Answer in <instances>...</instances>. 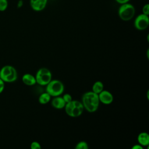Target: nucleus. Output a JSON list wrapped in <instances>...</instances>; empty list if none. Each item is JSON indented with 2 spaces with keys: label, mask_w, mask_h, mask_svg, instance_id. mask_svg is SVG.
Segmentation results:
<instances>
[{
  "label": "nucleus",
  "mask_w": 149,
  "mask_h": 149,
  "mask_svg": "<svg viewBox=\"0 0 149 149\" xmlns=\"http://www.w3.org/2000/svg\"><path fill=\"white\" fill-rule=\"evenodd\" d=\"M36 83L41 86H46L52 80V74L49 69L45 68L40 69L36 75Z\"/></svg>",
  "instance_id": "423d86ee"
},
{
  "label": "nucleus",
  "mask_w": 149,
  "mask_h": 149,
  "mask_svg": "<svg viewBox=\"0 0 149 149\" xmlns=\"http://www.w3.org/2000/svg\"><path fill=\"white\" fill-rule=\"evenodd\" d=\"M5 88V82L0 78V94L2 93Z\"/></svg>",
  "instance_id": "aec40b11"
},
{
  "label": "nucleus",
  "mask_w": 149,
  "mask_h": 149,
  "mask_svg": "<svg viewBox=\"0 0 149 149\" xmlns=\"http://www.w3.org/2000/svg\"><path fill=\"white\" fill-rule=\"evenodd\" d=\"M48 1V0H30V6L34 11L40 12L47 7Z\"/></svg>",
  "instance_id": "6e6552de"
},
{
  "label": "nucleus",
  "mask_w": 149,
  "mask_h": 149,
  "mask_svg": "<svg viewBox=\"0 0 149 149\" xmlns=\"http://www.w3.org/2000/svg\"><path fill=\"white\" fill-rule=\"evenodd\" d=\"M132 149H143V147L140 144H136L132 147Z\"/></svg>",
  "instance_id": "5701e85b"
},
{
  "label": "nucleus",
  "mask_w": 149,
  "mask_h": 149,
  "mask_svg": "<svg viewBox=\"0 0 149 149\" xmlns=\"http://www.w3.org/2000/svg\"><path fill=\"white\" fill-rule=\"evenodd\" d=\"M98 97L100 102H101L104 104L108 105L112 102L113 97L112 94L108 91L102 90L98 94Z\"/></svg>",
  "instance_id": "1a4fd4ad"
},
{
  "label": "nucleus",
  "mask_w": 149,
  "mask_h": 149,
  "mask_svg": "<svg viewBox=\"0 0 149 149\" xmlns=\"http://www.w3.org/2000/svg\"><path fill=\"white\" fill-rule=\"evenodd\" d=\"M51 1H55V0H51Z\"/></svg>",
  "instance_id": "b1692460"
},
{
  "label": "nucleus",
  "mask_w": 149,
  "mask_h": 149,
  "mask_svg": "<svg viewBox=\"0 0 149 149\" xmlns=\"http://www.w3.org/2000/svg\"><path fill=\"white\" fill-rule=\"evenodd\" d=\"M0 78L4 82H13L17 78V70L11 65H5L0 70Z\"/></svg>",
  "instance_id": "20e7f679"
},
{
  "label": "nucleus",
  "mask_w": 149,
  "mask_h": 149,
  "mask_svg": "<svg viewBox=\"0 0 149 149\" xmlns=\"http://www.w3.org/2000/svg\"><path fill=\"white\" fill-rule=\"evenodd\" d=\"M16 6L17 8H21L23 6V0H19L17 2Z\"/></svg>",
  "instance_id": "4be33fe9"
},
{
  "label": "nucleus",
  "mask_w": 149,
  "mask_h": 149,
  "mask_svg": "<svg viewBox=\"0 0 149 149\" xmlns=\"http://www.w3.org/2000/svg\"><path fill=\"white\" fill-rule=\"evenodd\" d=\"M149 26L148 15L143 13L137 15L134 20V26L139 30H146Z\"/></svg>",
  "instance_id": "0eeeda50"
},
{
  "label": "nucleus",
  "mask_w": 149,
  "mask_h": 149,
  "mask_svg": "<svg viewBox=\"0 0 149 149\" xmlns=\"http://www.w3.org/2000/svg\"><path fill=\"white\" fill-rule=\"evenodd\" d=\"M30 148L31 149H40L41 148L40 144L37 141H33L30 144Z\"/></svg>",
  "instance_id": "a211bd4d"
},
{
  "label": "nucleus",
  "mask_w": 149,
  "mask_h": 149,
  "mask_svg": "<svg viewBox=\"0 0 149 149\" xmlns=\"http://www.w3.org/2000/svg\"><path fill=\"white\" fill-rule=\"evenodd\" d=\"M141 10L142 13L146 15H149V4L148 3L144 4L142 7Z\"/></svg>",
  "instance_id": "f3484780"
},
{
  "label": "nucleus",
  "mask_w": 149,
  "mask_h": 149,
  "mask_svg": "<svg viewBox=\"0 0 149 149\" xmlns=\"http://www.w3.org/2000/svg\"><path fill=\"white\" fill-rule=\"evenodd\" d=\"M64 108L66 114L72 118L80 116L84 110L82 103L77 100H72L66 103Z\"/></svg>",
  "instance_id": "7ed1b4c3"
},
{
  "label": "nucleus",
  "mask_w": 149,
  "mask_h": 149,
  "mask_svg": "<svg viewBox=\"0 0 149 149\" xmlns=\"http://www.w3.org/2000/svg\"><path fill=\"white\" fill-rule=\"evenodd\" d=\"M51 97V96L48 93H44L40 95L38 101L41 104H46L50 101Z\"/></svg>",
  "instance_id": "ddd939ff"
},
{
  "label": "nucleus",
  "mask_w": 149,
  "mask_h": 149,
  "mask_svg": "<svg viewBox=\"0 0 149 149\" xmlns=\"http://www.w3.org/2000/svg\"><path fill=\"white\" fill-rule=\"evenodd\" d=\"M62 98L66 104L68 102H69L70 101H71L72 100V97L71 95H70L69 94H64L63 96L62 97Z\"/></svg>",
  "instance_id": "6ab92c4d"
},
{
  "label": "nucleus",
  "mask_w": 149,
  "mask_h": 149,
  "mask_svg": "<svg viewBox=\"0 0 149 149\" xmlns=\"http://www.w3.org/2000/svg\"><path fill=\"white\" fill-rule=\"evenodd\" d=\"M103 89H104V84L100 81H97L95 82L92 87V91L98 94L100 92H101L103 90Z\"/></svg>",
  "instance_id": "4468645a"
},
{
  "label": "nucleus",
  "mask_w": 149,
  "mask_h": 149,
  "mask_svg": "<svg viewBox=\"0 0 149 149\" xmlns=\"http://www.w3.org/2000/svg\"><path fill=\"white\" fill-rule=\"evenodd\" d=\"M22 81L27 86H33L36 83V77L30 73H26L22 76Z\"/></svg>",
  "instance_id": "9b49d317"
},
{
  "label": "nucleus",
  "mask_w": 149,
  "mask_h": 149,
  "mask_svg": "<svg viewBox=\"0 0 149 149\" xmlns=\"http://www.w3.org/2000/svg\"><path fill=\"white\" fill-rule=\"evenodd\" d=\"M82 104L88 112H95L99 106L100 100L98 94L94 92L88 91L85 93L82 97Z\"/></svg>",
  "instance_id": "f257e3e1"
},
{
  "label": "nucleus",
  "mask_w": 149,
  "mask_h": 149,
  "mask_svg": "<svg viewBox=\"0 0 149 149\" xmlns=\"http://www.w3.org/2000/svg\"><path fill=\"white\" fill-rule=\"evenodd\" d=\"M75 148H76V149H88V146L86 141H80L79 143H78L76 144Z\"/></svg>",
  "instance_id": "dca6fc26"
},
{
  "label": "nucleus",
  "mask_w": 149,
  "mask_h": 149,
  "mask_svg": "<svg viewBox=\"0 0 149 149\" xmlns=\"http://www.w3.org/2000/svg\"><path fill=\"white\" fill-rule=\"evenodd\" d=\"M118 14L119 17L123 21H129L132 20L136 14V8L130 2L120 5Z\"/></svg>",
  "instance_id": "f03ea898"
},
{
  "label": "nucleus",
  "mask_w": 149,
  "mask_h": 149,
  "mask_svg": "<svg viewBox=\"0 0 149 149\" xmlns=\"http://www.w3.org/2000/svg\"><path fill=\"white\" fill-rule=\"evenodd\" d=\"M115 1L117 3H118L119 5H121V4H123V3L129 2L130 1V0H115Z\"/></svg>",
  "instance_id": "412c9836"
},
{
  "label": "nucleus",
  "mask_w": 149,
  "mask_h": 149,
  "mask_svg": "<svg viewBox=\"0 0 149 149\" xmlns=\"http://www.w3.org/2000/svg\"><path fill=\"white\" fill-rule=\"evenodd\" d=\"M51 104L54 108L58 109L63 108L66 104L63 98L59 96L55 97V98L52 99L51 101Z\"/></svg>",
  "instance_id": "9d476101"
},
{
  "label": "nucleus",
  "mask_w": 149,
  "mask_h": 149,
  "mask_svg": "<svg viewBox=\"0 0 149 149\" xmlns=\"http://www.w3.org/2000/svg\"><path fill=\"white\" fill-rule=\"evenodd\" d=\"M8 7V0H0V12L5 11Z\"/></svg>",
  "instance_id": "2eb2a0df"
},
{
  "label": "nucleus",
  "mask_w": 149,
  "mask_h": 149,
  "mask_svg": "<svg viewBox=\"0 0 149 149\" xmlns=\"http://www.w3.org/2000/svg\"><path fill=\"white\" fill-rule=\"evenodd\" d=\"M46 86V92L51 97L59 96L64 91L63 83L58 80H51Z\"/></svg>",
  "instance_id": "39448f33"
},
{
  "label": "nucleus",
  "mask_w": 149,
  "mask_h": 149,
  "mask_svg": "<svg viewBox=\"0 0 149 149\" xmlns=\"http://www.w3.org/2000/svg\"><path fill=\"white\" fill-rule=\"evenodd\" d=\"M139 143L142 146H147L149 144V135L146 132L140 133L137 137Z\"/></svg>",
  "instance_id": "f8f14e48"
}]
</instances>
